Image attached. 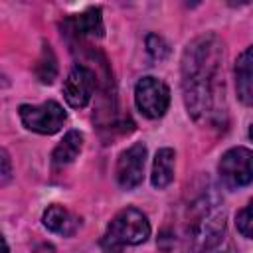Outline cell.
<instances>
[{
  "mask_svg": "<svg viewBox=\"0 0 253 253\" xmlns=\"http://www.w3.org/2000/svg\"><path fill=\"white\" fill-rule=\"evenodd\" d=\"M182 91L194 121L211 126L225 125L223 43L217 36H200L184 49Z\"/></svg>",
  "mask_w": 253,
  "mask_h": 253,
  "instance_id": "6da1fadb",
  "label": "cell"
},
{
  "mask_svg": "<svg viewBox=\"0 0 253 253\" xmlns=\"http://www.w3.org/2000/svg\"><path fill=\"white\" fill-rule=\"evenodd\" d=\"M150 235V223L146 215L136 208L121 210L109 223L101 249L103 253H123L125 245H138Z\"/></svg>",
  "mask_w": 253,
  "mask_h": 253,
  "instance_id": "7a4b0ae2",
  "label": "cell"
},
{
  "mask_svg": "<svg viewBox=\"0 0 253 253\" xmlns=\"http://www.w3.org/2000/svg\"><path fill=\"white\" fill-rule=\"evenodd\" d=\"M20 119L28 130L40 134H53L65 123V111L55 101H45L42 105H22Z\"/></svg>",
  "mask_w": 253,
  "mask_h": 253,
  "instance_id": "3957f363",
  "label": "cell"
},
{
  "mask_svg": "<svg viewBox=\"0 0 253 253\" xmlns=\"http://www.w3.org/2000/svg\"><path fill=\"white\" fill-rule=\"evenodd\" d=\"M134 103L148 119H158L168 111L170 89L156 77H142L134 87Z\"/></svg>",
  "mask_w": 253,
  "mask_h": 253,
  "instance_id": "277c9868",
  "label": "cell"
},
{
  "mask_svg": "<svg viewBox=\"0 0 253 253\" xmlns=\"http://www.w3.org/2000/svg\"><path fill=\"white\" fill-rule=\"evenodd\" d=\"M251 160H253V154L245 146H237V148L227 150L221 156L219 166H217L219 178L223 180V184L227 188H231V190L247 186L251 182V178H253Z\"/></svg>",
  "mask_w": 253,
  "mask_h": 253,
  "instance_id": "5b68a950",
  "label": "cell"
},
{
  "mask_svg": "<svg viewBox=\"0 0 253 253\" xmlns=\"http://www.w3.org/2000/svg\"><path fill=\"white\" fill-rule=\"evenodd\" d=\"M225 231V213L223 211H210L194 223L188 235V251L190 253H206L215 243H219Z\"/></svg>",
  "mask_w": 253,
  "mask_h": 253,
  "instance_id": "8992f818",
  "label": "cell"
},
{
  "mask_svg": "<svg viewBox=\"0 0 253 253\" xmlns=\"http://www.w3.org/2000/svg\"><path fill=\"white\" fill-rule=\"evenodd\" d=\"M144 162H146V146L142 142H136L121 152L117 160V182L125 190H132L142 182L144 176Z\"/></svg>",
  "mask_w": 253,
  "mask_h": 253,
  "instance_id": "52a82bcc",
  "label": "cell"
},
{
  "mask_svg": "<svg viewBox=\"0 0 253 253\" xmlns=\"http://www.w3.org/2000/svg\"><path fill=\"white\" fill-rule=\"evenodd\" d=\"M93 91H95V73L85 65H75L63 83V97L67 105L73 109L85 107L91 101Z\"/></svg>",
  "mask_w": 253,
  "mask_h": 253,
  "instance_id": "ba28073f",
  "label": "cell"
},
{
  "mask_svg": "<svg viewBox=\"0 0 253 253\" xmlns=\"http://www.w3.org/2000/svg\"><path fill=\"white\" fill-rule=\"evenodd\" d=\"M79 217L63 206H49L43 211V225L53 233L69 237L79 229Z\"/></svg>",
  "mask_w": 253,
  "mask_h": 253,
  "instance_id": "9c48e42d",
  "label": "cell"
},
{
  "mask_svg": "<svg viewBox=\"0 0 253 253\" xmlns=\"http://www.w3.org/2000/svg\"><path fill=\"white\" fill-rule=\"evenodd\" d=\"M251 47H245L241 55L235 61V87H237V97L243 105L253 103V73H251Z\"/></svg>",
  "mask_w": 253,
  "mask_h": 253,
  "instance_id": "30bf717a",
  "label": "cell"
},
{
  "mask_svg": "<svg viewBox=\"0 0 253 253\" xmlns=\"http://www.w3.org/2000/svg\"><path fill=\"white\" fill-rule=\"evenodd\" d=\"M65 24H67L69 32H73L79 38H83V36H101L103 34V18H101L99 8H89L83 14H77L73 18H69Z\"/></svg>",
  "mask_w": 253,
  "mask_h": 253,
  "instance_id": "8fae6325",
  "label": "cell"
},
{
  "mask_svg": "<svg viewBox=\"0 0 253 253\" xmlns=\"http://www.w3.org/2000/svg\"><path fill=\"white\" fill-rule=\"evenodd\" d=\"M174 158L176 154L172 148H160L156 152L154 164H152V176H150V182L154 188L162 190L174 180Z\"/></svg>",
  "mask_w": 253,
  "mask_h": 253,
  "instance_id": "7c38bea8",
  "label": "cell"
},
{
  "mask_svg": "<svg viewBox=\"0 0 253 253\" xmlns=\"http://www.w3.org/2000/svg\"><path fill=\"white\" fill-rule=\"evenodd\" d=\"M81 146H83V134L77 132V130H69V132L63 136V140L55 146V150H53V154H51L53 166L61 168V166L73 162L75 156L79 154Z\"/></svg>",
  "mask_w": 253,
  "mask_h": 253,
  "instance_id": "4fadbf2b",
  "label": "cell"
},
{
  "mask_svg": "<svg viewBox=\"0 0 253 253\" xmlns=\"http://www.w3.org/2000/svg\"><path fill=\"white\" fill-rule=\"evenodd\" d=\"M55 73H57V63H55V55L51 51L49 45H43L42 49V55L38 59V65H36V75L42 83H51L55 79Z\"/></svg>",
  "mask_w": 253,
  "mask_h": 253,
  "instance_id": "5bb4252c",
  "label": "cell"
},
{
  "mask_svg": "<svg viewBox=\"0 0 253 253\" xmlns=\"http://www.w3.org/2000/svg\"><path fill=\"white\" fill-rule=\"evenodd\" d=\"M146 47H148V51H150V55H152L154 59H162V57L168 55V45H166V42H164L160 36H156V34H150V36L146 38Z\"/></svg>",
  "mask_w": 253,
  "mask_h": 253,
  "instance_id": "9a60e30c",
  "label": "cell"
},
{
  "mask_svg": "<svg viewBox=\"0 0 253 253\" xmlns=\"http://www.w3.org/2000/svg\"><path fill=\"white\" fill-rule=\"evenodd\" d=\"M235 223H237V229H239V233H241L243 237L249 239V237L253 235V231H251V225H253V221H251V204L245 206L241 211H237Z\"/></svg>",
  "mask_w": 253,
  "mask_h": 253,
  "instance_id": "2e32d148",
  "label": "cell"
},
{
  "mask_svg": "<svg viewBox=\"0 0 253 253\" xmlns=\"http://www.w3.org/2000/svg\"><path fill=\"white\" fill-rule=\"evenodd\" d=\"M12 178V160L4 148H0V186Z\"/></svg>",
  "mask_w": 253,
  "mask_h": 253,
  "instance_id": "e0dca14e",
  "label": "cell"
},
{
  "mask_svg": "<svg viewBox=\"0 0 253 253\" xmlns=\"http://www.w3.org/2000/svg\"><path fill=\"white\" fill-rule=\"evenodd\" d=\"M34 253H55V249H53L49 243H42V245H38V247L34 249Z\"/></svg>",
  "mask_w": 253,
  "mask_h": 253,
  "instance_id": "ac0fdd59",
  "label": "cell"
},
{
  "mask_svg": "<svg viewBox=\"0 0 253 253\" xmlns=\"http://www.w3.org/2000/svg\"><path fill=\"white\" fill-rule=\"evenodd\" d=\"M0 253H10V249H8V243H6V239L0 235Z\"/></svg>",
  "mask_w": 253,
  "mask_h": 253,
  "instance_id": "d6986e66",
  "label": "cell"
},
{
  "mask_svg": "<svg viewBox=\"0 0 253 253\" xmlns=\"http://www.w3.org/2000/svg\"><path fill=\"white\" fill-rule=\"evenodd\" d=\"M8 85H10V81H8V77H6V75H4L2 71H0V89H6Z\"/></svg>",
  "mask_w": 253,
  "mask_h": 253,
  "instance_id": "ffe728a7",
  "label": "cell"
}]
</instances>
